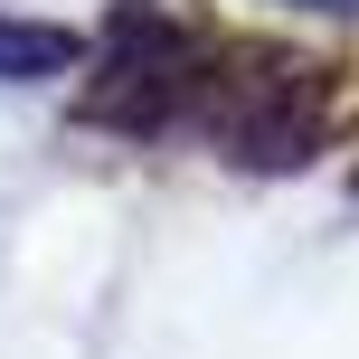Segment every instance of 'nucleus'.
I'll return each mask as SVG.
<instances>
[{
  "instance_id": "2",
  "label": "nucleus",
  "mask_w": 359,
  "mask_h": 359,
  "mask_svg": "<svg viewBox=\"0 0 359 359\" xmlns=\"http://www.w3.org/2000/svg\"><path fill=\"white\" fill-rule=\"evenodd\" d=\"M189 86H198V38L151 0H123L104 19V86L86 95V114L114 133H161L189 114Z\"/></svg>"
},
{
  "instance_id": "1",
  "label": "nucleus",
  "mask_w": 359,
  "mask_h": 359,
  "mask_svg": "<svg viewBox=\"0 0 359 359\" xmlns=\"http://www.w3.org/2000/svg\"><path fill=\"white\" fill-rule=\"evenodd\" d=\"M189 123L246 170H293L331 133V67L274 57V48H227L217 67H198Z\"/></svg>"
},
{
  "instance_id": "4",
  "label": "nucleus",
  "mask_w": 359,
  "mask_h": 359,
  "mask_svg": "<svg viewBox=\"0 0 359 359\" xmlns=\"http://www.w3.org/2000/svg\"><path fill=\"white\" fill-rule=\"evenodd\" d=\"M303 10H359V0H303Z\"/></svg>"
},
{
  "instance_id": "3",
  "label": "nucleus",
  "mask_w": 359,
  "mask_h": 359,
  "mask_svg": "<svg viewBox=\"0 0 359 359\" xmlns=\"http://www.w3.org/2000/svg\"><path fill=\"white\" fill-rule=\"evenodd\" d=\"M76 38L48 19H0V86H38V76H67Z\"/></svg>"
}]
</instances>
